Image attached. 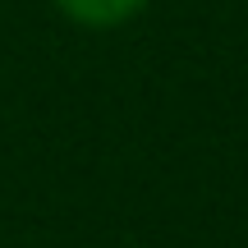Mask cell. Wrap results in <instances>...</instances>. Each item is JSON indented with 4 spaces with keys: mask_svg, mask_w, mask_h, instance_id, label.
<instances>
[{
    "mask_svg": "<svg viewBox=\"0 0 248 248\" xmlns=\"http://www.w3.org/2000/svg\"><path fill=\"white\" fill-rule=\"evenodd\" d=\"M55 5L83 28H115L124 18H133L147 0H55Z\"/></svg>",
    "mask_w": 248,
    "mask_h": 248,
    "instance_id": "obj_1",
    "label": "cell"
}]
</instances>
